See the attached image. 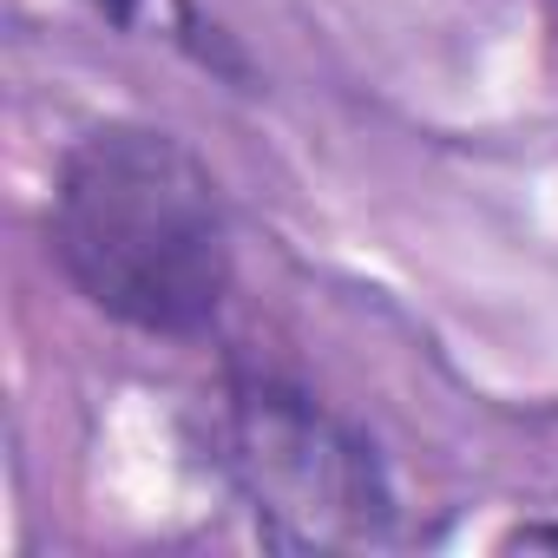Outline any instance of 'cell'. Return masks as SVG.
I'll return each instance as SVG.
<instances>
[{"mask_svg":"<svg viewBox=\"0 0 558 558\" xmlns=\"http://www.w3.org/2000/svg\"><path fill=\"white\" fill-rule=\"evenodd\" d=\"M47 250L93 310L145 336H204L230 296L217 178L178 132L138 119L93 125L66 145Z\"/></svg>","mask_w":558,"mask_h":558,"instance_id":"cell-1","label":"cell"},{"mask_svg":"<svg viewBox=\"0 0 558 558\" xmlns=\"http://www.w3.org/2000/svg\"><path fill=\"white\" fill-rule=\"evenodd\" d=\"M217 466L283 545L388 538L395 499L375 466V447L296 388L236 381L217 408Z\"/></svg>","mask_w":558,"mask_h":558,"instance_id":"cell-2","label":"cell"},{"mask_svg":"<svg viewBox=\"0 0 558 558\" xmlns=\"http://www.w3.org/2000/svg\"><path fill=\"white\" fill-rule=\"evenodd\" d=\"M93 14H106V21H119V27H145V21H171V27H191V34H204L197 21H191V8L184 0H86Z\"/></svg>","mask_w":558,"mask_h":558,"instance_id":"cell-3","label":"cell"},{"mask_svg":"<svg viewBox=\"0 0 558 558\" xmlns=\"http://www.w3.org/2000/svg\"><path fill=\"white\" fill-rule=\"evenodd\" d=\"M512 545H558V525H519Z\"/></svg>","mask_w":558,"mask_h":558,"instance_id":"cell-4","label":"cell"}]
</instances>
